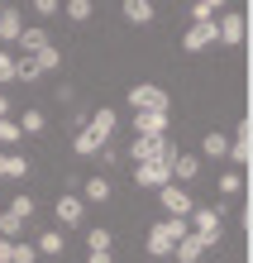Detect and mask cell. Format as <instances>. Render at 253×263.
Here are the masks:
<instances>
[{"instance_id":"obj_8","label":"cell","mask_w":253,"mask_h":263,"mask_svg":"<svg viewBox=\"0 0 253 263\" xmlns=\"http://www.w3.org/2000/svg\"><path fill=\"white\" fill-rule=\"evenodd\" d=\"M134 139H167L172 129V115H153V110H134Z\"/></svg>"},{"instance_id":"obj_5","label":"cell","mask_w":253,"mask_h":263,"mask_svg":"<svg viewBox=\"0 0 253 263\" xmlns=\"http://www.w3.org/2000/svg\"><path fill=\"white\" fill-rule=\"evenodd\" d=\"M167 91L163 86H153V82H139L129 86V110H153V115H167Z\"/></svg>"},{"instance_id":"obj_18","label":"cell","mask_w":253,"mask_h":263,"mask_svg":"<svg viewBox=\"0 0 253 263\" xmlns=\"http://www.w3.org/2000/svg\"><path fill=\"white\" fill-rule=\"evenodd\" d=\"M248 153H253V134H248V125H239V129H234V148H229L234 167H244V163H248Z\"/></svg>"},{"instance_id":"obj_9","label":"cell","mask_w":253,"mask_h":263,"mask_svg":"<svg viewBox=\"0 0 253 263\" xmlns=\"http://www.w3.org/2000/svg\"><path fill=\"white\" fill-rule=\"evenodd\" d=\"M20 34H24V14L14 5H0V48H14Z\"/></svg>"},{"instance_id":"obj_19","label":"cell","mask_w":253,"mask_h":263,"mask_svg":"<svg viewBox=\"0 0 253 263\" xmlns=\"http://www.w3.org/2000/svg\"><path fill=\"white\" fill-rule=\"evenodd\" d=\"M34 249H38L43 258H57L62 249H67V239H62V230H43V235H38V244H34Z\"/></svg>"},{"instance_id":"obj_29","label":"cell","mask_w":253,"mask_h":263,"mask_svg":"<svg viewBox=\"0 0 253 263\" xmlns=\"http://www.w3.org/2000/svg\"><path fill=\"white\" fill-rule=\"evenodd\" d=\"M34 206H38V201H34V196H14V201H10V206H5V211H10V215H20V220L29 225V215H34Z\"/></svg>"},{"instance_id":"obj_11","label":"cell","mask_w":253,"mask_h":263,"mask_svg":"<svg viewBox=\"0 0 253 263\" xmlns=\"http://www.w3.org/2000/svg\"><path fill=\"white\" fill-rule=\"evenodd\" d=\"M215 20L210 24H191V29H186V39H182V48L186 53H205V48H215Z\"/></svg>"},{"instance_id":"obj_31","label":"cell","mask_w":253,"mask_h":263,"mask_svg":"<svg viewBox=\"0 0 253 263\" xmlns=\"http://www.w3.org/2000/svg\"><path fill=\"white\" fill-rule=\"evenodd\" d=\"M67 14H72L76 24H86L91 14H96V5H91V0H72V5H67Z\"/></svg>"},{"instance_id":"obj_28","label":"cell","mask_w":253,"mask_h":263,"mask_svg":"<svg viewBox=\"0 0 253 263\" xmlns=\"http://www.w3.org/2000/svg\"><path fill=\"white\" fill-rule=\"evenodd\" d=\"M10 263H38V249H34V244L10 239Z\"/></svg>"},{"instance_id":"obj_22","label":"cell","mask_w":253,"mask_h":263,"mask_svg":"<svg viewBox=\"0 0 253 263\" xmlns=\"http://www.w3.org/2000/svg\"><path fill=\"white\" fill-rule=\"evenodd\" d=\"M124 20H129V24H148L153 5H148V0H124Z\"/></svg>"},{"instance_id":"obj_12","label":"cell","mask_w":253,"mask_h":263,"mask_svg":"<svg viewBox=\"0 0 253 263\" xmlns=\"http://www.w3.org/2000/svg\"><path fill=\"white\" fill-rule=\"evenodd\" d=\"M196 177H201V158L196 153H177V158H172V182L186 187V182H196Z\"/></svg>"},{"instance_id":"obj_30","label":"cell","mask_w":253,"mask_h":263,"mask_svg":"<svg viewBox=\"0 0 253 263\" xmlns=\"http://www.w3.org/2000/svg\"><path fill=\"white\" fill-rule=\"evenodd\" d=\"M86 249L91 254H105L110 249V230H86Z\"/></svg>"},{"instance_id":"obj_33","label":"cell","mask_w":253,"mask_h":263,"mask_svg":"<svg viewBox=\"0 0 253 263\" xmlns=\"http://www.w3.org/2000/svg\"><path fill=\"white\" fill-rule=\"evenodd\" d=\"M62 5H57V0H38V5H34V14H57Z\"/></svg>"},{"instance_id":"obj_17","label":"cell","mask_w":253,"mask_h":263,"mask_svg":"<svg viewBox=\"0 0 253 263\" xmlns=\"http://www.w3.org/2000/svg\"><path fill=\"white\" fill-rule=\"evenodd\" d=\"M48 34H43V29H29L24 24V34H20V43H14V48H24V58H34V53H43V48H48Z\"/></svg>"},{"instance_id":"obj_15","label":"cell","mask_w":253,"mask_h":263,"mask_svg":"<svg viewBox=\"0 0 253 263\" xmlns=\"http://www.w3.org/2000/svg\"><path fill=\"white\" fill-rule=\"evenodd\" d=\"M201 254H205V239H196L191 230H186V235H182V244L172 249V258H177V263H201Z\"/></svg>"},{"instance_id":"obj_27","label":"cell","mask_w":253,"mask_h":263,"mask_svg":"<svg viewBox=\"0 0 253 263\" xmlns=\"http://www.w3.org/2000/svg\"><path fill=\"white\" fill-rule=\"evenodd\" d=\"M20 235H24V220L10 215V211H0V239H20Z\"/></svg>"},{"instance_id":"obj_24","label":"cell","mask_w":253,"mask_h":263,"mask_svg":"<svg viewBox=\"0 0 253 263\" xmlns=\"http://www.w3.org/2000/svg\"><path fill=\"white\" fill-rule=\"evenodd\" d=\"M215 187H220V196H225V201H229V196H239V192H244V173H220Z\"/></svg>"},{"instance_id":"obj_26","label":"cell","mask_w":253,"mask_h":263,"mask_svg":"<svg viewBox=\"0 0 253 263\" xmlns=\"http://www.w3.org/2000/svg\"><path fill=\"white\" fill-rule=\"evenodd\" d=\"M34 67H38V72H57V67H62V53L53 48V43H48L43 53H34Z\"/></svg>"},{"instance_id":"obj_1","label":"cell","mask_w":253,"mask_h":263,"mask_svg":"<svg viewBox=\"0 0 253 263\" xmlns=\"http://www.w3.org/2000/svg\"><path fill=\"white\" fill-rule=\"evenodd\" d=\"M110 139H115V110L101 105V110H91V120L76 129L72 148H76V158H101V153L110 148Z\"/></svg>"},{"instance_id":"obj_10","label":"cell","mask_w":253,"mask_h":263,"mask_svg":"<svg viewBox=\"0 0 253 263\" xmlns=\"http://www.w3.org/2000/svg\"><path fill=\"white\" fill-rule=\"evenodd\" d=\"M215 39L220 43H229V48H239V43H244V14H220V20H215Z\"/></svg>"},{"instance_id":"obj_2","label":"cell","mask_w":253,"mask_h":263,"mask_svg":"<svg viewBox=\"0 0 253 263\" xmlns=\"http://www.w3.org/2000/svg\"><path fill=\"white\" fill-rule=\"evenodd\" d=\"M172 158H177V148H172V139H163L158 158H148V163H139V167H134V187H144V192L167 187V182H172Z\"/></svg>"},{"instance_id":"obj_4","label":"cell","mask_w":253,"mask_h":263,"mask_svg":"<svg viewBox=\"0 0 253 263\" xmlns=\"http://www.w3.org/2000/svg\"><path fill=\"white\" fill-rule=\"evenodd\" d=\"M186 230H191L196 239H205V249H215L220 235H225V215H220L215 206H196L191 215H186Z\"/></svg>"},{"instance_id":"obj_21","label":"cell","mask_w":253,"mask_h":263,"mask_svg":"<svg viewBox=\"0 0 253 263\" xmlns=\"http://www.w3.org/2000/svg\"><path fill=\"white\" fill-rule=\"evenodd\" d=\"M158 148H163V139H134V144H129V158L134 163H148V158H158Z\"/></svg>"},{"instance_id":"obj_34","label":"cell","mask_w":253,"mask_h":263,"mask_svg":"<svg viewBox=\"0 0 253 263\" xmlns=\"http://www.w3.org/2000/svg\"><path fill=\"white\" fill-rule=\"evenodd\" d=\"M86 263H115V258H110V249H105V254H91Z\"/></svg>"},{"instance_id":"obj_14","label":"cell","mask_w":253,"mask_h":263,"mask_svg":"<svg viewBox=\"0 0 253 263\" xmlns=\"http://www.w3.org/2000/svg\"><path fill=\"white\" fill-rule=\"evenodd\" d=\"M201 158H215V163L229 158V134L225 129H210V134L201 139Z\"/></svg>"},{"instance_id":"obj_32","label":"cell","mask_w":253,"mask_h":263,"mask_svg":"<svg viewBox=\"0 0 253 263\" xmlns=\"http://www.w3.org/2000/svg\"><path fill=\"white\" fill-rule=\"evenodd\" d=\"M14 58H20V53H5V48H0V86L14 82Z\"/></svg>"},{"instance_id":"obj_6","label":"cell","mask_w":253,"mask_h":263,"mask_svg":"<svg viewBox=\"0 0 253 263\" xmlns=\"http://www.w3.org/2000/svg\"><path fill=\"white\" fill-rule=\"evenodd\" d=\"M158 201H163V211L172 215V220H186V215L196 211V201L186 187H177V182H167V187H158Z\"/></svg>"},{"instance_id":"obj_36","label":"cell","mask_w":253,"mask_h":263,"mask_svg":"<svg viewBox=\"0 0 253 263\" xmlns=\"http://www.w3.org/2000/svg\"><path fill=\"white\" fill-rule=\"evenodd\" d=\"M0 263H10V239H0Z\"/></svg>"},{"instance_id":"obj_13","label":"cell","mask_w":253,"mask_h":263,"mask_svg":"<svg viewBox=\"0 0 253 263\" xmlns=\"http://www.w3.org/2000/svg\"><path fill=\"white\" fill-rule=\"evenodd\" d=\"M24 177H29L24 153H0V182H24Z\"/></svg>"},{"instance_id":"obj_20","label":"cell","mask_w":253,"mask_h":263,"mask_svg":"<svg viewBox=\"0 0 253 263\" xmlns=\"http://www.w3.org/2000/svg\"><path fill=\"white\" fill-rule=\"evenodd\" d=\"M220 14H225L220 0H196L191 5V24H210V20H220Z\"/></svg>"},{"instance_id":"obj_25","label":"cell","mask_w":253,"mask_h":263,"mask_svg":"<svg viewBox=\"0 0 253 263\" xmlns=\"http://www.w3.org/2000/svg\"><path fill=\"white\" fill-rule=\"evenodd\" d=\"M43 129H48L43 110H24V115H20V134H43Z\"/></svg>"},{"instance_id":"obj_16","label":"cell","mask_w":253,"mask_h":263,"mask_svg":"<svg viewBox=\"0 0 253 263\" xmlns=\"http://www.w3.org/2000/svg\"><path fill=\"white\" fill-rule=\"evenodd\" d=\"M76 196H82L86 206H105V201H110V182L105 177H86V187L76 192Z\"/></svg>"},{"instance_id":"obj_23","label":"cell","mask_w":253,"mask_h":263,"mask_svg":"<svg viewBox=\"0 0 253 263\" xmlns=\"http://www.w3.org/2000/svg\"><path fill=\"white\" fill-rule=\"evenodd\" d=\"M20 139H24V134H20V120H10V115H5V120H0V148L10 153L14 144H20Z\"/></svg>"},{"instance_id":"obj_7","label":"cell","mask_w":253,"mask_h":263,"mask_svg":"<svg viewBox=\"0 0 253 263\" xmlns=\"http://www.w3.org/2000/svg\"><path fill=\"white\" fill-rule=\"evenodd\" d=\"M53 215H57V225H62V230H76V225L86 220V201L76 196V192H62V196L53 201Z\"/></svg>"},{"instance_id":"obj_3","label":"cell","mask_w":253,"mask_h":263,"mask_svg":"<svg viewBox=\"0 0 253 263\" xmlns=\"http://www.w3.org/2000/svg\"><path fill=\"white\" fill-rule=\"evenodd\" d=\"M182 235H186V220H172V215H163V220L148 230V254H153V258H172V249L182 244Z\"/></svg>"},{"instance_id":"obj_35","label":"cell","mask_w":253,"mask_h":263,"mask_svg":"<svg viewBox=\"0 0 253 263\" xmlns=\"http://www.w3.org/2000/svg\"><path fill=\"white\" fill-rule=\"evenodd\" d=\"M5 115H10V96L0 91V120H5Z\"/></svg>"}]
</instances>
